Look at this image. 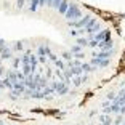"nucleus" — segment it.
Returning a JSON list of instances; mask_svg holds the SVG:
<instances>
[{"label":"nucleus","instance_id":"f257e3e1","mask_svg":"<svg viewBox=\"0 0 125 125\" xmlns=\"http://www.w3.org/2000/svg\"><path fill=\"white\" fill-rule=\"evenodd\" d=\"M82 16H83V11H82V8L79 7V5H75L74 2H71V5H69V8H67L64 18L69 19V21H77V19H80Z\"/></svg>","mask_w":125,"mask_h":125},{"label":"nucleus","instance_id":"f03ea898","mask_svg":"<svg viewBox=\"0 0 125 125\" xmlns=\"http://www.w3.org/2000/svg\"><path fill=\"white\" fill-rule=\"evenodd\" d=\"M53 88L56 90V92L59 93V95H62V93H67V85L66 83H61V82H56V83L52 85Z\"/></svg>","mask_w":125,"mask_h":125},{"label":"nucleus","instance_id":"7ed1b4c3","mask_svg":"<svg viewBox=\"0 0 125 125\" xmlns=\"http://www.w3.org/2000/svg\"><path fill=\"white\" fill-rule=\"evenodd\" d=\"M69 5H71L69 0H62L61 5L58 7V13H59V15H66V11H67V8H69Z\"/></svg>","mask_w":125,"mask_h":125},{"label":"nucleus","instance_id":"20e7f679","mask_svg":"<svg viewBox=\"0 0 125 125\" xmlns=\"http://www.w3.org/2000/svg\"><path fill=\"white\" fill-rule=\"evenodd\" d=\"M80 69H82V72H90V71H93V66L92 64H87V62H82Z\"/></svg>","mask_w":125,"mask_h":125},{"label":"nucleus","instance_id":"39448f33","mask_svg":"<svg viewBox=\"0 0 125 125\" xmlns=\"http://www.w3.org/2000/svg\"><path fill=\"white\" fill-rule=\"evenodd\" d=\"M61 2H62V0H53V3H52V8H56V10H58V7L61 5Z\"/></svg>","mask_w":125,"mask_h":125},{"label":"nucleus","instance_id":"423d86ee","mask_svg":"<svg viewBox=\"0 0 125 125\" xmlns=\"http://www.w3.org/2000/svg\"><path fill=\"white\" fill-rule=\"evenodd\" d=\"M26 2H27V0H16V5H18L19 10H21V8L24 7V3H26Z\"/></svg>","mask_w":125,"mask_h":125}]
</instances>
